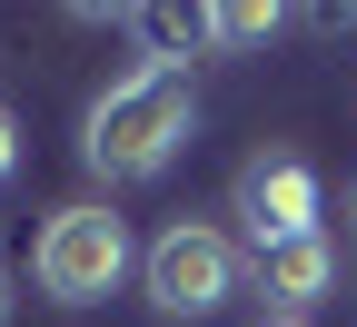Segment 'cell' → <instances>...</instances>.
I'll list each match as a JSON object with an SVG mask.
<instances>
[{
    "instance_id": "1",
    "label": "cell",
    "mask_w": 357,
    "mask_h": 327,
    "mask_svg": "<svg viewBox=\"0 0 357 327\" xmlns=\"http://www.w3.org/2000/svg\"><path fill=\"white\" fill-rule=\"evenodd\" d=\"M189 119H199V89H189V70L139 60L129 79H109L100 100H89L79 159L100 169V178H159V169L178 159V139H189Z\"/></svg>"
},
{
    "instance_id": "2",
    "label": "cell",
    "mask_w": 357,
    "mask_h": 327,
    "mask_svg": "<svg viewBox=\"0 0 357 327\" xmlns=\"http://www.w3.org/2000/svg\"><path fill=\"white\" fill-rule=\"evenodd\" d=\"M129 218L109 208H50V228H40V248H30V277H40V298H60V307H89V298H109L119 277H129Z\"/></svg>"
},
{
    "instance_id": "3",
    "label": "cell",
    "mask_w": 357,
    "mask_h": 327,
    "mask_svg": "<svg viewBox=\"0 0 357 327\" xmlns=\"http://www.w3.org/2000/svg\"><path fill=\"white\" fill-rule=\"evenodd\" d=\"M139 277H149V307H169V317H208V307H229V298H238L248 258H238L229 228L178 218V228H159V238H149Z\"/></svg>"
},
{
    "instance_id": "4",
    "label": "cell",
    "mask_w": 357,
    "mask_h": 327,
    "mask_svg": "<svg viewBox=\"0 0 357 327\" xmlns=\"http://www.w3.org/2000/svg\"><path fill=\"white\" fill-rule=\"evenodd\" d=\"M238 218H248L258 248H278V238H298V228H318V169H307L298 149H258V159L238 169Z\"/></svg>"
},
{
    "instance_id": "5",
    "label": "cell",
    "mask_w": 357,
    "mask_h": 327,
    "mask_svg": "<svg viewBox=\"0 0 357 327\" xmlns=\"http://www.w3.org/2000/svg\"><path fill=\"white\" fill-rule=\"evenodd\" d=\"M248 277H258L278 307H307V298H328L337 248H328V228H298V238H278V248H248Z\"/></svg>"
},
{
    "instance_id": "6",
    "label": "cell",
    "mask_w": 357,
    "mask_h": 327,
    "mask_svg": "<svg viewBox=\"0 0 357 327\" xmlns=\"http://www.w3.org/2000/svg\"><path fill=\"white\" fill-rule=\"evenodd\" d=\"M139 30H149V40H159V60H169V70H178V50H199V40H208V10H149V20H139Z\"/></svg>"
},
{
    "instance_id": "7",
    "label": "cell",
    "mask_w": 357,
    "mask_h": 327,
    "mask_svg": "<svg viewBox=\"0 0 357 327\" xmlns=\"http://www.w3.org/2000/svg\"><path fill=\"white\" fill-rule=\"evenodd\" d=\"M268 30H278V10H258V0H229V10H208V40H238V50H248V40H268Z\"/></svg>"
},
{
    "instance_id": "8",
    "label": "cell",
    "mask_w": 357,
    "mask_h": 327,
    "mask_svg": "<svg viewBox=\"0 0 357 327\" xmlns=\"http://www.w3.org/2000/svg\"><path fill=\"white\" fill-rule=\"evenodd\" d=\"M20 169V119H10V100H0V178Z\"/></svg>"
},
{
    "instance_id": "9",
    "label": "cell",
    "mask_w": 357,
    "mask_h": 327,
    "mask_svg": "<svg viewBox=\"0 0 357 327\" xmlns=\"http://www.w3.org/2000/svg\"><path fill=\"white\" fill-rule=\"evenodd\" d=\"M0 327H10V268H0Z\"/></svg>"
},
{
    "instance_id": "10",
    "label": "cell",
    "mask_w": 357,
    "mask_h": 327,
    "mask_svg": "<svg viewBox=\"0 0 357 327\" xmlns=\"http://www.w3.org/2000/svg\"><path fill=\"white\" fill-rule=\"evenodd\" d=\"M268 327H307V317H268Z\"/></svg>"
}]
</instances>
